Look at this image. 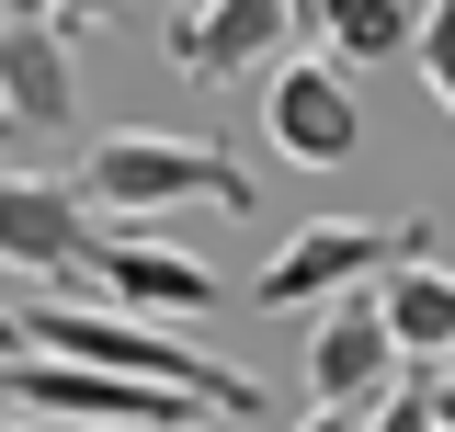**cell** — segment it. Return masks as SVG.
Returning <instances> with one entry per match:
<instances>
[{
  "label": "cell",
  "instance_id": "17",
  "mask_svg": "<svg viewBox=\"0 0 455 432\" xmlns=\"http://www.w3.org/2000/svg\"><path fill=\"white\" fill-rule=\"evenodd\" d=\"M12 353H23V319H0V364H12Z\"/></svg>",
  "mask_w": 455,
  "mask_h": 432
},
{
  "label": "cell",
  "instance_id": "16",
  "mask_svg": "<svg viewBox=\"0 0 455 432\" xmlns=\"http://www.w3.org/2000/svg\"><path fill=\"white\" fill-rule=\"evenodd\" d=\"M284 23H296V35H319V0H284Z\"/></svg>",
  "mask_w": 455,
  "mask_h": 432
},
{
  "label": "cell",
  "instance_id": "13",
  "mask_svg": "<svg viewBox=\"0 0 455 432\" xmlns=\"http://www.w3.org/2000/svg\"><path fill=\"white\" fill-rule=\"evenodd\" d=\"M46 12H57V35L80 46V35H103V23H114V12H125V0H46Z\"/></svg>",
  "mask_w": 455,
  "mask_h": 432
},
{
  "label": "cell",
  "instance_id": "12",
  "mask_svg": "<svg viewBox=\"0 0 455 432\" xmlns=\"http://www.w3.org/2000/svg\"><path fill=\"white\" fill-rule=\"evenodd\" d=\"M410 68H421V92L455 114V0H433V12H421V35H410Z\"/></svg>",
  "mask_w": 455,
  "mask_h": 432
},
{
  "label": "cell",
  "instance_id": "14",
  "mask_svg": "<svg viewBox=\"0 0 455 432\" xmlns=\"http://www.w3.org/2000/svg\"><path fill=\"white\" fill-rule=\"evenodd\" d=\"M296 432H364V410H307Z\"/></svg>",
  "mask_w": 455,
  "mask_h": 432
},
{
  "label": "cell",
  "instance_id": "11",
  "mask_svg": "<svg viewBox=\"0 0 455 432\" xmlns=\"http://www.w3.org/2000/svg\"><path fill=\"white\" fill-rule=\"evenodd\" d=\"M410 35H421L410 0H319V35H307V46L341 57V68H353V57L376 68V57H410Z\"/></svg>",
  "mask_w": 455,
  "mask_h": 432
},
{
  "label": "cell",
  "instance_id": "5",
  "mask_svg": "<svg viewBox=\"0 0 455 432\" xmlns=\"http://www.w3.org/2000/svg\"><path fill=\"white\" fill-rule=\"evenodd\" d=\"M92 284L114 308H137V319H217V296H228L205 251H171L160 239V216H114L92 239Z\"/></svg>",
  "mask_w": 455,
  "mask_h": 432
},
{
  "label": "cell",
  "instance_id": "1",
  "mask_svg": "<svg viewBox=\"0 0 455 432\" xmlns=\"http://www.w3.org/2000/svg\"><path fill=\"white\" fill-rule=\"evenodd\" d=\"M23 353H57V364H103V376L182 387V398H205L217 421H251V410H262V387L239 376V364L194 353L182 330L137 319V308H23Z\"/></svg>",
  "mask_w": 455,
  "mask_h": 432
},
{
  "label": "cell",
  "instance_id": "2",
  "mask_svg": "<svg viewBox=\"0 0 455 432\" xmlns=\"http://www.w3.org/2000/svg\"><path fill=\"white\" fill-rule=\"evenodd\" d=\"M68 182H80L103 216H182V205L251 216V205H262V182L228 160L217 137H171V125H114V137H92Z\"/></svg>",
  "mask_w": 455,
  "mask_h": 432
},
{
  "label": "cell",
  "instance_id": "22",
  "mask_svg": "<svg viewBox=\"0 0 455 432\" xmlns=\"http://www.w3.org/2000/svg\"><path fill=\"white\" fill-rule=\"evenodd\" d=\"M444 364H455V353H444Z\"/></svg>",
  "mask_w": 455,
  "mask_h": 432
},
{
  "label": "cell",
  "instance_id": "21",
  "mask_svg": "<svg viewBox=\"0 0 455 432\" xmlns=\"http://www.w3.org/2000/svg\"><path fill=\"white\" fill-rule=\"evenodd\" d=\"M0 137H12V125H0Z\"/></svg>",
  "mask_w": 455,
  "mask_h": 432
},
{
  "label": "cell",
  "instance_id": "19",
  "mask_svg": "<svg viewBox=\"0 0 455 432\" xmlns=\"http://www.w3.org/2000/svg\"><path fill=\"white\" fill-rule=\"evenodd\" d=\"M0 432H35V421H0Z\"/></svg>",
  "mask_w": 455,
  "mask_h": 432
},
{
  "label": "cell",
  "instance_id": "7",
  "mask_svg": "<svg viewBox=\"0 0 455 432\" xmlns=\"http://www.w3.org/2000/svg\"><path fill=\"white\" fill-rule=\"evenodd\" d=\"M92 194L80 182H12L0 171V273H35V284H92Z\"/></svg>",
  "mask_w": 455,
  "mask_h": 432
},
{
  "label": "cell",
  "instance_id": "6",
  "mask_svg": "<svg viewBox=\"0 0 455 432\" xmlns=\"http://www.w3.org/2000/svg\"><path fill=\"white\" fill-rule=\"evenodd\" d=\"M307 398L319 410H376L398 376H410V353H398L387 308H376V284H353V296H331V308H307Z\"/></svg>",
  "mask_w": 455,
  "mask_h": 432
},
{
  "label": "cell",
  "instance_id": "10",
  "mask_svg": "<svg viewBox=\"0 0 455 432\" xmlns=\"http://www.w3.org/2000/svg\"><path fill=\"white\" fill-rule=\"evenodd\" d=\"M376 308H387V330H398L410 364H444V353H455V262L398 251V262L376 273Z\"/></svg>",
  "mask_w": 455,
  "mask_h": 432
},
{
  "label": "cell",
  "instance_id": "8",
  "mask_svg": "<svg viewBox=\"0 0 455 432\" xmlns=\"http://www.w3.org/2000/svg\"><path fill=\"white\" fill-rule=\"evenodd\" d=\"M284 46H296L284 0H194V12H171V68H182V80H205V92L251 80V68L284 57Z\"/></svg>",
  "mask_w": 455,
  "mask_h": 432
},
{
  "label": "cell",
  "instance_id": "18",
  "mask_svg": "<svg viewBox=\"0 0 455 432\" xmlns=\"http://www.w3.org/2000/svg\"><path fill=\"white\" fill-rule=\"evenodd\" d=\"M182 432H217V421H182Z\"/></svg>",
  "mask_w": 455,
  "mask_h": 432
},
{
  "label": "cell",
  "instance_id": "15",
  "mask_svg": "<svg viewBox=\"0 0 455 432\" xmlns=\"http://www.w3.org/2000/svg\"><path fill=\"white\" fill-rule=\"evenodd\" d=\"M433 421L455 432V364H433Z\"/></svg>",
  "mask_w": 455,
  "mask_h": 432
},
{
  "label": "cell",
  "instance_id": "4",
  "mask_svg": "<svg viewBox=\"0 0 455 432\" xmlns=\"http://www.w3.org/2000/svg\"><path fill=\"white\" fill-rule=\"evenodd\" d=\"M262 137L296 171H353L364 160V80L341 57H274L262 80Z\"/></svg>",
  "mask_w": 455,
  "mask_h": 432
},
{
  "label": "cell",
  "instance_id": "3",
  "mask_svg": "<svg viewBox=\"0 0 455 432\" xmlns=\"http://www.w3.org/2000/svg\"><path fill=\"white\" fill-rule=\"evenodd\" d=\"M398 251H433V228L421 216H398V228H364V216H307V228H284L274 262H262V308H331L353 284H376Z\"/></svg>",
  "mask_w": 455,
  "mask_h": 432
},
{
  "label": "cell",
  "instance_id": "20",
  "mask_svg": "<svg viewBox=\"0 0 455 432\" xmlns=\"http://www.w3.org/2000/svg\"><path fill=\"white\" fill-rule=\"evenodd\" d=\"M171 12H194V0H171Z\"/></svg>",
  "mask_w": 455,
  "mask_h": 432
},
{
  "label": "cell",
  "instance_id": "9",
  "mask_svg": "<svg viewBox=\"0 0 455 432\" xmlns=\"http://www.w3.org/2000/svg\"><path fill=\"white\" fill-rule=\"evenodd\" d=\"M0 125H23V137L80 125V57L57 23H0Z\"/></svg>",
  "mask_w": 455,
  "mask_h": 432
}]
</instances>
